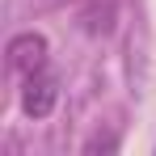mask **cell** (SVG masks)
Here are the masks:
<instances>
[{
    "label": "cell",
    "instance_id": "6da1fadb",
    "mask_svg": "<svg viewBox=\"0 0 156 156\" xmlns=\"http://www.w3.org/2000/svg\"><path fill=\"white\" fill-rule=\"evenodd\" d=\"M9 68H13L17 76H34V72H42V68H47V38L34 34V30L9 38Z\"/></svg>",
    "mask_w": 156,
    "mask_h": 156
},
{
    "label": "cell",
    "instance_id": "7a4b0ae2",
    "mask_svg": "<svg viewBox=\"0 0 156 156\" xmlns=\"http://www.w3.org/2000/svg\"><path fill=\"white\" fill-rule=\"evenodd\" d=\"M55 101H59V84H55V76L42 68V72H34V76H26V89H21V110H26L30 118H47L55 110Z\"/></svg>",
    "mask_w": 156,
    "mask_h": 156
}]
</instances>
